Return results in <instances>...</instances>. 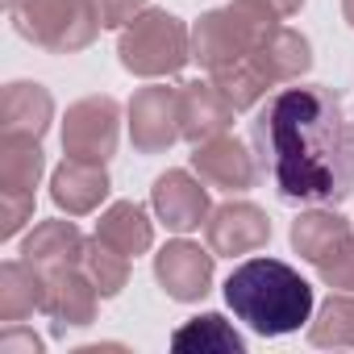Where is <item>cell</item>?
Returning <instances> with one entry per match:
<instances>
[{"mask_svg": "<svg viewBox=\"0 0 354 354\" xmlns=\"http://www.w3.org/2000/svg\"><path fill=\"white\" fill-rule=\"evenodd\" d=\"M121 138V104L113 96H84L67 104L63 117V154L88 158V162H109L117 154Z\"/></svg>", "mask_w": 354, "mask_h": 354, "instance_id": "obj_6", "label": "cell"}, {"mask_svg": "<svg viewBox=\"0 0 354 354\" xmlns=\"http://www.w3.org/2000/svg\"><path fill=\"white\" fill-rule=\"evenodd\" d=\"M125 117H129V142H133L138 154H162L184 138V129H180V88H167V84L138 88Z\"/></svg>", "mask_w": 354, "mask_h": 354, "instance_id": "obj_7", "label": "cell"}, {"mask_svg": "<svg viewBox=\"0 0 354 354\" xmlns=\"http://www.w3.org/2000/svg\"><path fill=\"white\" fill-rule=\"evenodd\" d=\"M342 17H346V26L354 30V0H342Z\"/></svg>", "mask_w": 354, "mask_h": 354, "instance_id": "obj_31", "label": "cell"}, {"mask_svg": "<svg viewBox=\"0 0 354 354\" xmlns=\"http://www.w3.org/2000/svg\"><path fill=\"white\" fill-rule=\"evenodd\" d=\"M317 275H321V283L333 288V292H354V234H350L325 263H317Z\"/></svg>", "mask_w": 354, "mask_h": 354, "instance_id": "obj_26", "label": "cell"}, {"mask_svg": "<svg viewBox=\"0 0 354 354\" xmlns=\"http://www.w3.org/2000/svg\"><path fill=\"white\" fill-rule=\"evenodd\" d=\"M234 104L221 96V88L213 80H188L180 84V129L192 146L217 138V133H230L234 125Z\"/></svg>", "mask_w": 354, "mask_h": 354, "instance_id": "obj_14", "label": "cell"}, {"mask_svg": "<svg viewBox=\"0 0 354 354\" xmlns=\"http://www.w3.org/2000/svg\"><path fill=\"white\" fill-rule=\"evenodd\" d=\"M213 259H217L213 250H201L188 238H175L154 254V279L171 300L196 304L213 288Z\"/></svg>", "mask_w": 354, "mask_h": 354, "instance_id": "obj_8", "label": "cell"}, {"mask_svg": "<svg viewBox=\"0 0 354 354\" xmlns=\"http://www.w3.org/2000/svg\"><path fill=\"white\" fill-rule=\"evenodd\" d=\"M80 267H84V271H88V279L100 288V296H104V300H109V296H117V292L129 283V254L113 250V246H109V242H100V238H88Z\"/></svg>", "mask_w": 354, "mask_h": 354, "instance_id": "obj_24", "label": "cell"}, {"mask_svg": "<svg viewBox=\"0 0 354 354\" xmlns=\"http://www.w3.org/2000/svg\"><path fill=\"white\" fill-rule=\"evenodd\" d=\"M34 217V192L0 188V238H17Z\"/></svg>", "mask_w": 354, "mask_h": 354, "instance_id": "obj_27", "label": "cell"}, {"mask_svg": "<svg viewBox=\"0 0 354 354\" xmlns=\"http://www.w3.org/2000/svg\"><path fill=\"white\" fill-rule=\"evenodd\" d=\"M46 304V275L26 263V259H9L0 263V321L13 325L26 321L34 313H42Z\"/></svg>", "mask_w": 354, "mask_h": 354, "instance_id": "obj_19", "label": "cell"}, {"mask_svg": "<svg viewBox=\"0 0 354 354\" xmlns=\"http://www.w3.org/2000/svg\"><path fill=\"white\" fill-rule=\"evenodd\" d=\"M205 238H209L213 254H225V259L254 254V250H263L271 242V217L254 201H225V205H217L209 213Z\"/></svg>", "mask_w": 354, "mask_h": 354, "instance_id": "obj_9", "label": "cell"}, {"mask_svg": "<svg viewBox=\"0 0 354 354\" xmlns=\"http://www.w3.org/2000/svg\"><path fill=\"white\" fill-rule=\"evenodd\" d=\"M55 121V96L34 80H13L0 92V133L46 138Z\"/></svg>", "mask_w": 354, "mask_h": 354, "instance_id": "obj_17", "label": "cell"}, {"mask_svg": "<svg viewBox=\"0 0 354 354\" xmlns=\"http://www.w3.org/2000/svg\"><path fill=\"white\" fill-rule=\"evenodd\" d=\"M250 142L288 205H342L354 192V109L325 84L271 92L250 121Z\"/></svg>", "mask_w": 354, "mask_h": 354, "instance_id": "obj_1", "label": "cell"}, {"mask_svg": "<svg viewBox=\"0 0 354 354\" xmlns=\"http://www.w3.org/2000/svg\"><path fill=\"white\" fill-rule=\"evenodd\" d=\"M308 342L321 350H350L354 346V292H329L308 321Z\"/></svg>", "mask_w": 354, "mask_h": 354, "instance_id": "obj_23", "label": "cell"}, {"mask_svg": "<svg viewBox=\"0 0 354 354\" xmlns=\"http://www.w3.org/2000/svg\"><path fill=\"white\" fill-rule=\"evenodd\" d=\"M213 75V84L221 88V96L238 109V113H246V109H254L263 96H267V80L259 75V67L250 63V59H238V63H230V67H217V71H209Z\"/></svg>", "mask_w": 354, "mask_h": 354, "instance_id": "obj_25", "label": "cell"}, {"mask_svg": "<svg viewBox=\"0 0 354 354\" xmlns=\"http://www.w3.org/2000/svg\"><path fill=\"white\" fill-rule=\"evenodd\" d=\"M92 5H96V17L104 30H125L142 9H150L146 0H92Z\"/></svg>", "mask_w": 354, "mask_h": 354, "instance_id": "obj_28", "label": "cell"}, {"mask_svg": "<svg viewBox=\"0 0 354 354\" xmlns=\"http://www.w3.org/2000/svg\"><path fill=\"white\" fill-rule=\"evenodd\" d=\"M96 238L133 259V254H146V250L154 246V221L146 217V209H142L138 201H117V205H109V209L100 213Z\"/></svg>", "mask_w": 354, "mask_h": 354, "instance_id": "obj_20", "label": "cell"}, {"mask_svg": "<svg viewBox=\"0 0 354 354\" xmlns=\"http://www.w3.org/2000/svg\"><path fill=\"white\" fill-rule=\"evenodd\" d=\"M246 59L259 67V75L271 88H279V84H296L313 67V42L300 30H292V26H275Z\"/></svg>", "mask_w": 354, "mask_h": 354, "instance_id": "obj_15", "label": "cell"}, {"mask_svg": "<svg viewBox=\"0 0 354 354\" xmlns=\"http://www.w3.org/2000/svg\"><path fill=\"white\" fill-rule=\"evenodd\" d=\"M0 5H5V9H9V13H13V9H17V5H21V0H0Z\"/></svg>", "mask_w": 354, "mask_h": 354, "instance_id": "obj_32", "label": "cell"}, {"mask_svg": "<svg viewBox=\"0 0 354 354\" xmlns=\"http://www.w3.org/2000/svg\"><path fill=\"white\" fill-rule=\"evenodd\" d=\"M171 350H180V354H246V337L221 313H201L171 333Z\"/></svg>", "mask_w": 354, "mask_h": 354, "instance_id": "obj_21", "label": "cell"}, {"mask_svg": "<svg viewBox=\"0 0 354 354\" xmlns=\"http://www.w3.org/2000/svg\"><path fill=\"white\" fill-rule=\"evenodd\" d=\"M84 246H88V238L80 234V225L55 217V221H38V225L26 234L21 259L34 263L42 275H50V271H63V267H80Z\"/></svg>", "mask_w": 354, "mask_h": 354, "instance_id": "obj_16", "label": "cell"}, {"mask_svg": "<svg viewBox=\"0 0 354 354\" xmlns=\"http://www.w3.org/2000/svg\"><path fill=\"white\" fill-rule=\"evenodd\" d=\"M46 171L42 138L26 133H0V188L9 192H34Z\"/></svg>", "mask_w": 354, "mask_h": 354, "instance_id": "obj_22", "label": "cell"}, {"mask_svg": "<svg viewBox=\"0 0 354 354\" xmlns=\"http://www.w3.org/2000/svg\"><path fill=\"white\" fill-rule=\"evenodd\" d=\"M354 230H350V221L333 209V205H317V209H304L296 221H292V250L304 259V263H325L346 238H350Z\"/></svg>", "mask_w": 354, "mask_h": 354, "instance_id": "obj_18", "label": "cell"}, {"mask_svg": "<svg viewBox=\"0 0 354 354\" xmlns=\"http://www.w3.org/2000/svg\"><path fill=\"white\" fill-rule=\"evenodd\" d=\"M275 26H283V17L271 5H263V0H230L221 9H209L192 26V59L205 71L230 67L246 59Z\"/></svg>", "mask_w": 354, "mask_h": 354, "instance_id": "obj_3", "label": "cell"}, {"mask_svg": "<svg viewBox=\"0 0 354 354\" xmlns=\"http://www.w3.org/2000/svg\"><path fill=\"white\" fill-rule=\"evenodd\" d=\"M13 26L26 42H34L46 55L88 50L104 30L92 0H21L13 9Z\"/></svg>", "mask_w": 354, "mask_h": 354, "instance_id": "obj_5", "label": "cell"}, {"mask_svg": "<svg viewBox=\"0 0 354 354\" xmlns=\"http://www.w3.org/2000/svg\"><path fill=\"white\" fill-rule=\"evenodd\" d=\"M100 300H104V296H100V288L88 279L84 267H63V271H50V275H46V304H42V313L55 321V333L92 325Z\"/></svg>", "mask_w": 354, "mask_h": 354, "instance_id": "obj_12", "label": "cell"}, {"mask_svg": "<svg viewBox=\"0 0 354 354\" xmlns=\"http://www.w3.org/2000/svg\"><path fill=\"white\" fill-rule=\"evenodd\" d=\"M150 209L171 234H192L213 213L205 180H192L188 171H162L150 188Z\"/></svg>", "mask_w": 354, "mask_h": 354, "instance_id": "obj_10", "label": "cell"}, {"mask_svg": "<svg viewBox=\"0 0 354 354\" xmlns=\"http://www.w3.org/2000/svg\"><path fill=\"white\" fill-rule=\"evenodd\" d=\"M113 180L104 162H88V158H63L50 171V201L67 213V217H88L92 209H100V201L109 196Z\"/></svg>", "mask_w": 354, "mask_h": 354, "instance_id": "obj_13", "label": "cell"}, {"mask_svg": "<svg viewBox=\"0 0 354 354\" xmlns=\"http://www.w3.org/2000/svg\"><path fill=\"white\" fill-rule=\"evenodd\" d=\"M263 5H271L279 17H292V13H300V9H304V0H263Z\"/></svg>", "mask_w": 354, "mask_h": 354, "instance_id": "obj_30", "label": "cell"}, {"mask_svg": "<svg viewBox=\"0 0 354 354\" xmlns=\"http://www.w3.org/2000/svg\"><path fill=\"white\" fill-rule=\"evenodd\" d=\"M192 171L209 188H221V192H246L259 180V162H254L250 146L234 133H217V138L192 146Z\"/></svg>", "mask_w": 354, "mask_h": 354, "instance_id": "obj_11", "label": "cell"}, {"mask_svg": "<svg viewBox=\"0 0 354 354\" xmlns=\"http://www.w3.org/2000/svg\"><path fill=\"white\" fill-rule=\"evenodd\" d=\"M0 354H42V337L34 329H21V321H13L0 333Z\"/></svg>", "mask_w": 354, "mask_h": 354, "instance_id": "obj_29", "label": "cell"}, {"mask_svg": "<svg viewBox=\"0 0 354 354\" xmlns=\"http://www.w3.org/2000/svg\"><path fill=\"white\" fill-rule=\"evenodd\" d=\"M117 59L138 80H167L180 75L192 63V30L167 13V9H142L117 38Z\"/></svg>", "mask_w": 354, "mask_h": 354, "instance_id": "obj_4", "label": "cell"}, {"mask_svg": "<svg viewBox=\"0 0 354 354\" xmlns=\"http://www.w3.org/2000/svg\"><path fill=\"white\" fill-rule=\"evenodd\" d=\"M225 304L259 337H283L313 321V283L283 259H246L225 279Z\"/></svg>", "mask_w": 354, "mask_h": 354, "instance_id": "obj_2", "label": "cell"}]
</instances>
